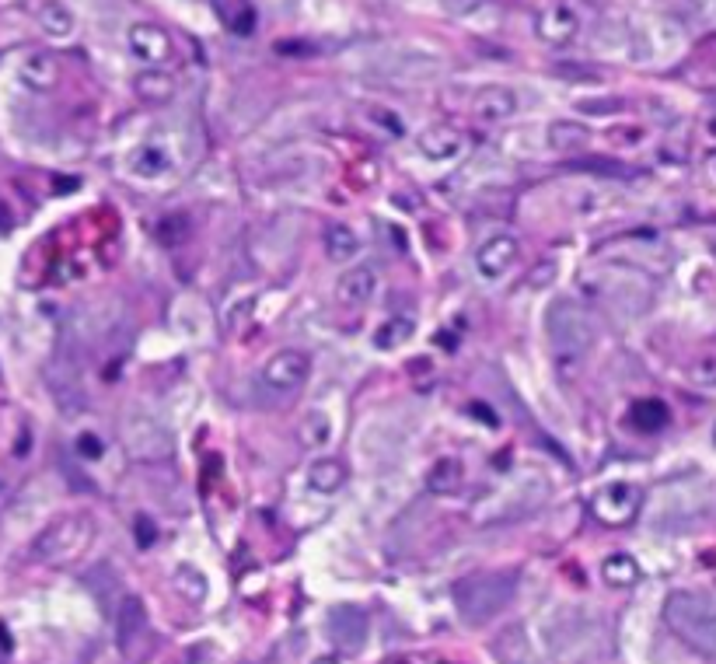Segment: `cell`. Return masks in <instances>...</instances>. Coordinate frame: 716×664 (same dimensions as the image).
<instances>
[{"label": "cell", "mask_w": 716, "mask_h": 664, "mask_svg": "<svg viewBox=\"0 0 716 664\" xmlns=\"http://www.w3.org/2000/svg\"><path fill=\"white\" fill-rule=\"evenodd\" d=\"M385 664H409V661H406V658H388Z\"/></svg>", "instance_id": "37"}, {"label": "cell", "mask_w": 716, "mask_h": 664, "mask_svg": "<svg viewBox=\"0 0 716 664\" xmlns=\"http://www.w3.org/2000/svg\"><path fill=\"white\" fill-rule=\"evenodd\" d=\"M601 577H605L608 588H633L636 581H640V563L633 560V556L626 553H615L608 556L605 563H601Z\"/></svg>", "instance_id": "23"}, {"label": "cell", "mask_w": 716, "mask_h": 664, "mask_svg": "<svg viewBox=\"0 0 716 664\" xmlns=\"http://www.w3.org/2000/svg\"><path fill=\"white\" fill-rule=\"evenodd\" d=\"M116 322H119V308L116 305H105V301L91 305L88 312L81 315V326H84V332H88V339L109 336V332L116 329Z\"/></svg>", "instance_id": "27"}, {"label": "cell", "mask_w": 716, "mask_h": 664, "mask_svg": "<svg viewBox=\"0 0 716 664\" xmlns=\"http://www.w3.org/2000/svg\"><path fill=\"white\" fill-rule=\"evenodd\" d=\"M427 486H430V493H441V497L458 493L462 490V462H458V458H441V462H434V469H430V476H427Z\"/></svg>", "instance_id": "25"}, {"label": "cell", "mask_w": 716, "mask_h": 664, "mask_svg": "<svg viewBox=\"0 0 716 664\" xmlns=\"http://www.w3.org/2000/svg\"><path fill=\"white\" fill-rule=\"evenodd\" d=\"M545 137H549V147L559 154H577L587 147V140H591V133H587V126L573 123V119H552L549 130H545Z\"/></svg>", "instance_id": "19"}, {"label": "cell", "mask_w": 716, "mask_h": 664, "mask_svg": "<svg viewBox=\"0 0 716 664\" xmlns=\"http://www.w3.org/2000/svg\"><path fill=\"white\" fill-rule=\"evenodd\" d=\"M77 451H81L84 458H102V441H98L95 434H81L77 437Z\"/></svg>", "instance_id": "32"}, {"label": "cell", "mask_w": 716, "mask_h": 664, "mask_svg": "<svg viewBox=\"0 0 716 664\" xmlns=\"http://www.w3.org/2000/svg\"><path fill=\"white\" fill-rule=\"evenodd\" d=\"M18 81L25 84L28 91H35V95H46V91H53L56 81H60V63L49 53H28L25 60L18 63Z\"/></svg>", "instance_id": "14"}, {"label": "cell", "mask_w": 716, "mask_h": 664, "mask_svg": "<svg viewBox=\"0 0 716 664\" xmlns=\"http://www.w3.org/2000/svg\"><path fill=\"white\" fill-rule=\"evenodd\" d=\"M668 420H671V413L661 399H640L633 409H629V423H633L636 430H643V434H657V430L668 427Z\"/></svg>", "instance_id": "22"}, {"label": "cell", "mask_w": 716, "mask_h": 664, "mask_svg": "<svg viewBox=\"0 0 716 664\" xmlns=\"http://www.w3.org/2000/svg\"><path fill=\"white\" fill-rule=\"evenodd\" d=\"M713 444H716V427H713Z\"/></svg>", "instance_id": "38"}, {"label": "cell", "mask_w": 716, "mask_h": 664, "mask_svg": "<svg viewBox=\"0 0 716 664\" xmlns=\"http://www.w3.org/2000/svg\"><path fill=\"white\" fill-rule=\"evenodd\" d=\"M119 434H123V448L130 451V458H137V462H158V458H165L168 451H172L168 430L161 427V420H154V416L147 413H126Z\"/></svg>", "instance_id": "7"}, {"label": "cell", "mask_w": 716, "mask_h": 664, "mask_svg": "<svg viewBox=\"0 0 716 664\" xmlns=\"http://www.w3.org/2000/svg\"><path fill=\"white\" fill-rule=\"evenodd\" d=\"M301 441L308 448H329L332 441V416L325 409H308L301 420Z\"/></svg>", "instance_id": "26"}, {"label": "cell", "mask_w": 716, "mask_h": 664, "mask_svg": "<svg viewBox=\"0 0 716 664\" xmlns=\"http://www.w3.org/2000/svg\"><path fill=\"white\" fill-rule=\"evenodd\" d=\"M311 371V360L304 350H294V346H283L276 350L273 357H266L262 364V385L273 388V392H294L297 385H304Z\"/></svg>", "instance_id": "9"}, {"label": "cell", "mask_w": 716, "mask_h": 664, "mask_svg": "<svg viewBox=\"0 0 716 664\" xmlns=\"http://www.w3.org/2000/svg\"><path fill=\"white\" fill-rule=\"evenodd\" d=\"M346 483V469L339 458H318L308 469V486L315 493H336Z\"/></svg>", "instance_id": "24"}, {"label": "cell", "mask_w": 716, "mask_h": 664, "mask_svg": "<svg viewBox=\"0 0 716 664\" xmlns=\"http://www.w3.org/2000/svg\"><path fill=\"white\" fill-rule=\"evenodd\" d=\"M116 623H119V640H123V647H130L133 644V637H137L140 630H144V609H140V602L137 598H123V605H119V616H116Z\"/></svg>", "instance_id": "29"}, {"label": "cell", "mask_w": 716, "mask_h": 664, "mask_svg": "<svg viewBox=\"0 0 716 664\" xmlns=\"http://www.w3.org/2000/svg\"><path fill=\"white\" fill-rule=\"evenodd\" d=\"M315 664H339V661H336V658H318Z\"/></svg>", "instance_id": "36"}, {"label": "cell", "mask_w": 716, "mask_h": 664, "mask_svg": "<svg viewBox=\"0 0 716 664\" xmlns=\"http://www.w3.org/2000/svg\"><path fill=\"white\" fill-rule=\"evenodd\" d=\"M367 74L388 88H420L444 74V60L427 49H392V53L374 56Z\"/></svg>", "instance_id": "3"}, {"label": "cell", "mask_w": 716, "mask_h": 664, "mask_svg": "<svg viewBox=\"0 0 716 664\" xmlns=\"http://www.w3.org/2000/svg\"><path fill=\"white\" fill-rule=\"evenodd\" d=\"M643 504V490L636 483H626V479H615V483L601 486L598 493H594L591 500V511L594 518L601 521V525H629V521L636 518V511H640Z\"/></svg>", "instance_id": "8"}, {"label": "cell", "mask_w": 716, "mask_h": 664, "mask_svg": "<svg viewBox=\"0 0 716 664\" xmlns=\"http://www.w3.org/2000/svg\"><path fill=\"white\" fill-rule=\"evenodd\" d=\"M584 287L591 298L608 301V305H622L629 312H643L650 301V284H643V273L622 270V266H608L605 273H591V277H584Z\"/></svg>", "instance_id": "6"}, {"label": "cell", "mask_w": 716, "mask_h": 664, "mask_svg": "<svg viewBox=\"0 0 716 664\" xmlns=\"http://www.w3.org/2000/svg\"><path fill=\"white\" fill-rule=\"evenodd\" d=\"M713 256H716V242H713Z\"/></svg>", "instance_id": "39"}, {"label": "cell", "mask_w": 716, "mask_h": 664, "mask_svg": "<svg viewBox=\"0 0 716 664\" xmlns=\"http://www.w3.org/2000/svg\"><path fill=\"white\" fill-rule=\"evenodd\" d=\"M556 74H573V77H587V81H598V70L591 67H556Z\"/></svg>", "instance_id": "34"}, {"label": "cell", "mask_w": 716, "mask_h": 664, "mask_svg": "<svg viewBox=\"0 0 716 664\" xmlns=\"http://www.w3.org/2000/svg\"><path fill=\"white\" fill-rule=\"evenodd\" d=\"M664 623L692 647V651L716 658V595L703 591H675L664 602Z\"/></svg>", "instance_id": "1"}, {"label": "cell", "mask_w": 716, "mask_h": 664, "mask_svg": "<svg viewBox=\"0 0 716 664\" xmlns=\"http://www.w3.org/2000/svg\"><path fill=\"white\" fill-rule=\"evenodd\" d=\"M619 98H598V102H577V109L591 112V109H619Z\"/></svg>", "instance_id": "33"}, {"label": "cell", "mask_w": 716, "mask_h": 664, "mask_svg": "<svg viewBox=\"0 0 716 664\" xmlns=\"http://www.w3.org/2000/svg\"><path fill=\"white\" fill-rule=\"evenodd\" d=\"M95 542V521L88 514H63L56 518L46 532L35 539L32 553L39 556L42 563H70L77 556L88 553V546Z\"/></svg>", "instance_id": "4"}, {"label": "cell", "mask_w": 716, "mask_h": 664, "mask_svg": "<svg viewBox=\"0 0 716 664\" xmlns=\"http://www.w3.org/2000/svg\"><path fill=\"white\" fill-rule=\"evenodd\" d=\"M517 256H521V245H517L514 235H496V238H489V242L476 252V270H479V277H486V280L507 277V273L517 266Z\"/></svg>", "instance_id": "12"}, {"label": "cell", "mask_w": 716, "mask_h": 664, "mask_svg": "<svg viewBox=\"0 0 716 664\" xmlns=\"http://www.w3.org/2000/svg\"><path fill=\"white\" fill-rule=\"evenodd\" d=\"M322 242H325V252H329L332 263H346V259H353V256H357V252H360V238H357V231H353L350 224H339V221L325 228Z\"/></svg>", "instance_id": "21"}, {"label": "cell", "mask_w": 716, "mask_h": 664, "mask_svg": "<svg viewBox=\"0 0 716 664\" xmlns=\"http://www.w3.org/2000/svg\"><path fill=\"white\" fill-rule=\"evenodd\" d=\"M374 294H378V273L371 266H357V270L343 273L336 284V301L343 308H364Z\"/></svg>", "instance_id": "15"}, {"label": "cell", "mask_w": 716, "mask_h": 664, "mask_svg": "<svg viewBox=\"0 0 716 664\" xmlns=\"http://www.w3.org/2000/svg\"><path fill=\"white\" fill-rule=\"evenodd\" d=\"M580 25H584V18L570 0H556V4L542 7L535 18V32L545 46H570L580 35Z\"/></svg>", "instance_id": "10"}, {"label": "cell", "mask_w": 716, "mask_h": 664, "mask_svg": "<svg viewBox=\"0 0 716 664\" xmlns=\"http://www.w3.org/2000/svg\"><path fill=\"white\" fill-rule=\"evenodd\" d=\"M517 591V574H472L458 581L455 588V609L465 623H489L510 605Z\"/></svg>", "instance_id": "2"}, {"label": "cell", "mask_w": 716, "mask_h": 664, "mask_svg": "<svg viewBox=\"0 0 716 664\" xmlns=\"http://www.w3.org/2000/svg\"><path fill=\"white\" fill-rule=\"evenodd\" d=\"M472 112L486 123H503L517 112V95L503 84H489V88H479L476 98H472Z\"/></svg>", "instance_id": "16"}, {"label": "cell", "mask_w": 716, "mask_h": 664, "mask_svg": "<svg viewBox=\"0 0 716 664\" xmlns=\"http://www.w3.org/2000/svg\"><path fill=\"white\" fill-rule=\"evenodd\" d=\"M137 528H140V542H144V546H151V521L140 518V521H137Z\"/></svg>", "instance_id": "35"}, {"label": "cell", "mask_w": 716, "mask_h": 664, "mask_svg": "<svg viewBox=\"0 0 716 664\" xmlns=\"http://www.w3.org/2000/svg\"><path fill=\"white\" fill-rule=\"evenodd\" d=\"M325 630H329L332 644H339L343 651H360V647L367 644L371 623H367V616L357 605H339V609H332L329 619H325Z\"/></svg>", "instance_id": "11"}, {"label": "cell", "mask_w": 716, "mask_h": 664, "mask_svg": "<svg viewBox=\"0 0 716 664\" xmlns=\"http://www.w3.org/2000/svg\"><path fill=\"white\" fill-rule=\"evenodd\" d=\"M133 95L147 105H165V102H172L175 98V77L165 74L161 67L140 70V74L133 77Z\"/></svg>", "instance_id": "18"}, {"label": "cell", "mask_w": 716, "mask_h": 664, "mask_svg": "<svg viewBox=\"0 0 716 664\" xmlns=\"http://www.w3.org/2000/svg\"><path fill=\"white\" fill-rule=\"evenodd\" d=\"M130 53L137 56L140 63H165L168 56H172V35L165 32V28L158 25H147V21H140V25L130 28Z\"/></svg>", "instance_id": "13"}, {"label": "cell", "mask_w": 716, "mask_h": 664, "mask_svg": "<svg viewBox=\"0 0 716 664\" xmlns=\"http://www.w3.org/2000/svg\"><path fill=\"white\" fill-rule=\"evenodd\" d=\"M416 332V322L413 319H402V315H395V319H388L385 326L378 329V336H374V346L378 350H399V346L409 343V336Z\"/></svg>", "instance_id": "28"}, {"label": "cell", "mask_w": 716, "mask_h": 664, "mask_svg": "<svg viewBox=\"0 0 716 664\" xmlns=\"http://www.w3.org/2000/svg\"><path fill=\"white\" fill-rule=\"evenodd\" d=\"M172 168V158L161 144H140L137 151L130 154V172L140 175V179H158Z\"/></svg>", "instance_id": "20"}, {"label": "cell", "mask_w": 716, "mask_h": 664, "mask_svg": "<svg viewBox=\"0 0 716 664\" xmlns=\"http://www.w3.org/2000/svg\"><path fill=\"white\" fill-rule=\"evenodd\" d=\"M420 151L427 154L430 161H455L465 154V137L455 130V126H430L427 133H420Z\"/></svg>", "instance_id": "17"}, {"label": "cell", "mask_w": 716, "mask_h": 664, "mask_svg": "<svg viewBox=\"0 0 716 664\" xmlns=\"http://www.w3.org/2000/svg\"><path fill=\"white\" fill-rule=\"evenodd\" d=\"M545 329H549V339L552 346H556V353H563V357L587 353L594 346V336H598L594 319L580 305H573V301H556V305L549 308Z\"/></svg>", "instance_id": "5"}, {"label": "cell", "mask_w": 716, "mask_h": 664, "mask_svg": "<svg viewBox=\"0 0 716 664\" xmlns=\"http://www.w3.org/2000/svg\"><path fill=\"white\" fill-rule=\"evenodd\" d=\"M39 21L53 39H67V35L74 32V14H70L63 4H46L39 14Z\"/></svg>", "instance_id": "30"}, {"label": "cell", "mask_w": 716, "mask_h": 664, "mask_svg": "<svg viewBox=\"0 0 716 664\" xmlns=\"http://www.w3.org/2000/svg\"><path fill=\"white\" fill-rule=\"evenodd\" d=\"M689 381L696 388H716V357H703L689 367Z\"/></svg>", "instance_id": "31"}]
</instances>
